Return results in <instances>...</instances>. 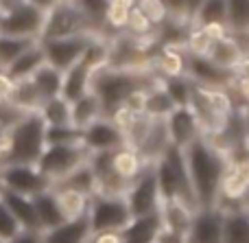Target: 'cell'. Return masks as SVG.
Segmentation results:
<instances>
[{"label":"cell","mask_w":249,"mask_h":243,"mask_svg":"<svg viewBox=\"0 0 249 243\" xmlns=\"http://www.w3.org/2000/svg\"><path fill=\"white\" fill-rule=\"evenodd\" d=\"M181 151H184L186 173H188L197 206L199 208L216 206L219 204V195H221V182H223V175L230 167L228 153L216 149L203 136L193 140Z\"/></svg>","instance_id":"6da1fadb"},{"label":"cell","mask_w":249,"mask_h":243,"mask_svg":"<svg viewBox=\"0 0 249 243\" xmlns=\"http://www.w3.org/2000/svg\"><path fill=\"white\" fill-rule=\"evenodd\" d=\"M0 165H35L46 147V123L39 112H24L0 136Z\"/></svg>","instance_id":"7a4b0ae2"},{"label":"cell","mask_w":249,"mask_h":243,"mask_svg":"<svg viewBox=\"0 0 249 243\" xmlns=\"http://www.w3.org/2000/svg\"><path fill=\"white\" fill-rule=\"evenodd\" d=\"M160 77L155 73H140V70H123V68H105L96 70L92 75L90 90L96 94L103 110L105 118H112V114L118 108H123L127 96L138 88H149L158 83Z\"/></svg>","instance_id":"3957f363"},{"label":"cell","mask_w":249,"mask_h":243,"mask_svg":"<svg viewBox=\"0 0 249 243\" xmlns=\"http://www.w3.org/2000/svg\"><path fill=\"white\" fill-rule=\"evenodd\" d=\"M153 171L162 200H179L193 210L199 208L193 187H190L188 173H186V162L181 149L168 145L166 151L153 162Z\"/></svg>","instance_id":"277c9868"},{"label":"cell","mask_w":249,"mask_h":243,"mask_svg":"<svg viewBox=\"0 0 249 243\" xmlns=\"http://www.w3.org/2000/svg\"><path fill=\"white\" fill-rule=\"evenodd\" d=\"M70 35H101V33L79 11V7L72 0H59L55 7H51L46 11L39 39L70 37Z\"/></svg>","instance_id":"5b68a950"},{"label":"cell","mask_w":249,"mask_h":243,"mask_svg":"<svg viewBox=\"0 0 249 243\" xmlns=\"http://www.w3.org/2000/svg\"><path fill=\"white\" fill-rule=\"evenodd\" d=\"M90 158V151L81 143L74 145H46L42 156L37 158V169L51 180L53 184L64 180L68 173H72L79 165Z\"/></svg>","instance_id":"8992f818"},{"label":"cell","mask_w":249,"mask_h":243,"mask_svg":"<svg viewBox=\"0 0 249 243\" xmlns=\"http://www.w3.org/2000/svg\"><path fill=\"white\" fill-rule=\"evenodd\" d=\"M131 219L124 195H103L94 193L88 206V224L92 232L123 230Z\"/></svg>","instance_id":"52a82bcc"},{"label":"cell","mask_w":249,"mask_h":243,"mask_svg":"<svg viewBox=\"0 0 249 243\" xmlns=\"http://www.w3.org/2000/svg\"><path fill=\"white\" fill-rule=\"evenodd\" d=\"M0 175L4 191L20 193L26 197H35L53 188V182L37 169V165H0Z\"/></svg>","instance_id":"ba28073f"},{"label":"cell","mask_w":249,"mask_h":243,"mask_svg":"<svg viewBox=\"0 0 249 243\" xmlns=\"http://www.w3.org/2000/svg\"><path fill=\"white\" fill-rule=\"evenodd\" d=\"M124 202L129 206L131 217H140V215H149L155 213L160 208V188H158V180H155V171L153 165H149L124 191Z\"/></svg>","instance_id":"9c48e42d"},{"label":"cell","mask_w":249,"mask_h":243,"mask_svg":"<svg viewBox=\"0 0 249 243\" xmlns=\"http://www.w3.org/2000/svg\"><path fill=\"white\" fill-rule=\"evenodd\" d=\"M44 18H46V11H42V9L33 7L29 2H20L16 9H11L9 13H4L0 18V33L26 37V39H37L39 42Z\"/></svg>","instance_id":"30bf717a"},{"label":"cell","mask_w":249,"mask_h":243,"mask_svg":"<svg viewBox=\"0 0 249 243\" xmlns=\"http://www.w3.org/2000/svg\"><path fill=\"white\" fill-rule=\"evenodd\" d=\"M94 35H70V37H55V39H39L44 51V59L46 64L55 66L57 70H68L81 59L83 51H86L88 42Z\"/></svg>","instance_id":"8fae6325"},{"label":"cell","mask_w":249,"mask_h":243,"mask_svg":"<svg viewBox=\"0 0 249 243\" xmlns=\"http://www.w3.org/2000/svg\"><path fill=\"white\" fill-rule=\"evenodd\" d=\"M186 77L193 83L203 88H228V90H232L236 75L232 70L219 68L206 55H190V53H186Z\"/></svg>","instance_id":"7c38bea8"},{"label":"cell","mask_w":249,"mask_h":243,"mask_svg":"<svg viewBox=\"0 0 249 243\" xmlns=\"http://www.w3.org/2000/svg\"><path fill=\"white\" fill-rule=\"evenodd\" d=\"M81 145L90 153L114 151L118 147H124V134L112 118L101 116L90 123L86 130H81Z\"/></svg>","instance_id":"4fadbf2b"},{"label":"cell","mask_w":249,"mask_h":243,"mask_svg":"<svg viewBox=\"0 0 249 243\" xmlns=\"http://www.w3.org/2000/svg\"><path fill=\"white\" fill-rule=\"evenodd\" d=\"M188 243H223V208L210 206V208H197L190 222Z\"/></svg>","instance_id":"5bb4252c"},{"label":"cell","mask_w":249,"mask_h":243,"mask_svg":"<svg viewBox=\"0 0 249 243\" xmlns=\"http://www.w3.org/2000/svg\"><path fill=\"white\" fill-rule=\"evenodd\" d=\"M164 127H166L168 143L177 149H186L193 140H197L199 136H201L199 121L188 105L173 110V112L164 118Z\"/></svg>","instance_id":"9a60e30c"},{"label":"cell","mask_w":249,"mask_h":243,"mask_svg":"<svg viewBox=\"0 0 249 243\" xmlns=\"http://www.w3.org/2000/svg\"><path fill=\"white\" fill-rule=\"evenodd\" d=\"M151 70L160 79L184 77L186 75V51L179 46H158L151 55Z\"/></svg>","instance_id":"2e32d148"},{"label":"cell","mask_w":249,"mask_h":243,"mask_svg":"<svg viewBox=\"0 0 249 243\" xmlns=\"http://www.w3.org/2000/svg\"><path fill=\"white\" fill-rule=\"evenodd\" d=\"M160 235H162V219L158 210L140 215V217H131L121 230L123 243H158Z\"/></svg>","instance_id":"e0dca14e"},{"label":"cell","mask_w":249,"mask_h":243,"mask_svg":"<svg viewBox=\"0 0 249 243\" xmlns=\"http://www.w3.org/2000/svg\"><path fill=\"white\" fill-rule=\"evenodd\" d=\"M149 165H153V162H146L138 149L127 147V145L112 151V171L124 184H131Z\"/></svg>","instance_id":"ac0fdd59"},{"label":"cell","mask_w":249,"mask_h":243,"mask_svg":"<svg viewBox=\"0 0 249 243\" xmlns=\"http://www.w3.org/2000/svg\"><path fill=\"white\" fill-rule=\"evenodd\" d=\"M90 224H88V215L77 219H66L53 230L42 232L44 243H86L90 237Z\"/></svg>","instance_id":"d6986e66"},{"label":"cell","mask_w":249,"mask_h":243,"mask_svg":"<svg viewBox=\"0 0 249 243\" xmlns=\"http://www.w3.org/2000/svg\"><path fill=\"white\" fill-rule=\"evenodd\" d=\"M208 59L212 61V64H216L219 68L223 70H236V66L241 64V59L245 55L241 53V48H238L236 39H234L232 33L223 35V37L214 39V42L210 44V48H208Z\"/></svg>","instance_id":"ffe728a7"},{"label":"cell","mask_w":249,"mask_h":243,"mask_svg":"<svg viewBox=\"0 0 249 243\" xmlns=\"http://www.w3.org/2000/svg\"><path fill=\"white\" fill-rule=\"evenodd\" d=\"M44 51H42V44L35 42L33 46H29L22 55H18L7 68L2 70L11 81H22V79H31V75L44 64Z\"/></svg>","instance_id":"44dd1931"},{"label":"cell","mask_w":249,"mask_h":243,"mask_svg":"<svg viewBox=\"0 0 249 243\" xmlns=\"http://www.w3.org/2000/svg\"><path fill=\"white\" fill-rule=\"evenodd\" d=\"M90 81H92V70L86 64L77 61L68 70H64V77H61V96L72 103V101H77L86 92H90Z\"/></svg>","instance_id":"7402d4cb"},{"label":"cell","mask_w":249,"mask_h":243,"mask_svg":"<svg viewBox=\"0 0 249 243\" xmlns=\"http://www.w3.org/2000/svg\"><path fill=\"white\" fill-rule=\"evenodd\" d=\"M0 197L7 204V208L11 210V215L16 217V222L20 224L22 230H39L33 197H26V195H20V193H11V191H2Z\"/></svg>","instance_id":"603a6c76"},{"label":"cell","mask_w":249,"mask_h":243,"mask_svg":"<svg viewBox=\"0 0 249 243\" xmlns=\"http://www.w3.org/2000/svg\"><path fill=\"white\" fill-rule=\"evenodd\" d=\"M33 204H35V215H37V226L42 232L53 230V228H57L59 224L66 222L64 213H61L59 204H57V197H55V193H53V188L35 195Z\"/></svg>","instance_id":"cb8c5ba5"},{"label":"cell","mask_w":249,"mask_h":243,"mask_svg":"<svg viewBox=\"0 0 249 243\" xmlns=\"http://www.w3.org/2000/svg\"><path fill=\"white\" fill-rule=\"evenodd\" d=\"M223 243H249V215L245 206L223 208Z\"/></svg>","instance_id":"d4e9b609"},{"label":"cell","mask_w":249,"mask_h":243,"mask_svg":"<svg viewBox=\"0 0 249 243\" xmlns=\"http://www.w3.org/2000/svg\"><path fill=\"white\" fill-rule=\"evenodd\" d=\"M101 116H103V110L92 90L70 103V125H74L77 130H86L90 123H94Z\"/></svg>","instance_id":"484cf974"},{"label":"cell","mask_w":249,"mask_h":243,"mask_svg":"<svg viewBox=\"0 0 249 243\" xmlns=\"http://www.w3.org/2000/svg\"><path fill=\"white\" fill-rule=\"evenodd\" d=\"M53 193H55L57 204H59L61 213H64V219H77L88 215V206H90L92 200L90 195H83V193L66 187H53Z\"/></svg>","instance_id":"4316f807"},{"label":"cell","mask_w":249,"mask_h":243,"mask_svg":"<svg viewBox=\"0 0 249 243\" xmlns=\"http://www.w3.org/2000/svg\"><path fill=\"white\" fill-rule=\"evenodd\" d=\"M61 77H64L61 70H57L55 66L44 61V64L31 75V81H33L35 90L39 92L42 101H46V99H53V96L61 94Z\"/></svg>","instance_id":"83f0119b"},{"label":"cell","mask_w":249,"mask_h":243,"mask_svg":"<svg viewBox=\"0 0 249 243\" xmlns=\"http://www.w3.org/2000/svg\"><path fill=\"white\" fill-rule=\"evenodd\" d=\"M9 103L16 110H20V112H37L44 101L39 96V92L35 90L33 81L31 79H22V81H13Z\"/></svg>","instance_id":"f1b7e54d"},{"label":"cell","mask_w":249,"mask_h":243,"mask_svg":"<svg viewBox=\"0 0 249 243\" xmlns=\"http://www.w3.org/2000/svg\"><path fill=\"white\" fill-rule=\"evenodd\" d=\"M208 24H228V4L225 0H203L195 16L190 18V26L201 29Z\"/></svg>","instance_id":"f546056e"},{"label":"cell","mask_w":249,"mask_h":243,"mask_svg":"<svg viewBox=\"0 0 249 243\" xmlns=\"http://www.w3.org/2000/svg\"><path fill=\"white\" fill-rule=\"evenodd\" d=\"M175 110V103L171 101V96L166 94V90L162 88V79L158 83L149 88L146 92V105H144V116L155 118V121H164L168 114Z\"/></svg>","instance_id":"4dcf8cb0"},{"label":"cell","mask_w":249,"mask_h":243,"mask_svg":"<svg viewBox=\"0 0 249 243\" xmlns=\"http://www.w3.org/2000/svg\"><path fill=\"white\" fill-rule=\"evenodd\" d=\"M53 187H66V188H72V191H79L83 195H94L96 193V178H94V171L92 167L88 165V160L83 165H79L72 173H68L64 180L55 182Z\"/></svg>","instance_id":"1f68e13d"},{"label":"cell","mask_w":249,"mask_h":243,"mask_svg":"<svg viewBox=\"0 0 249 243\" xmlns=\"http://www.w3.org/2000/svg\"><path fill=\"white\" fill-rule=\"evenodd\" d=\"M39 116L46 123V127H55V125H70V101H66L64 96H53L46 99L39 105Z\"/></svg>","instance_id":"d6a6232c"},{"label":"cell","mask_w":249,"mask_h":243,"mask_svg":"<svg viewBox=\"0 0 249 243\" xmlns=\"http://www.w3.org/2000/svg\"><path fill=\"white\" fill-rule=\"evenodd\" d=\"M37 39H26V37H16V35H7V33H0V68H7L18 55L26 51L29 46Z\"/></svg>","instance_id":"836d02e7"},{"label":"cell","mask_w":249,"mask_h":243,"mask_svg":"<svg viewBox=\"0 0 249 243\" xmlns=\"http://www.w3.org/2000/svg\"><path fill=\"white\" fill-rule=\"evenodd\" d=\"M162 88L166 90V94L171 96V101L175 103V108H186L190 105V96H193V81L188 77H171L162 79Z\"/></svg>","instance_id":"e575fe53"},{"label":"cell","mask_w":249,"mask_h":243,"mask_svg":"<svg viewBox=\"0 0 249 243\" xmlns=\"http://www.w3.org/2000/svg\"><path fill=\"white\" fill-rule=\"evenodd\" d=\"M72 2L77 4L79 11H81L83 16H86L88 20L94 24V29L99 31L103 37H107L103 22H105V13H107L109 2H112V0H72Z\"/></svg>","instance_id":"d590c367"},{"label":"cell","mask_w":249,"mask_h":243,"mask_svg":"<svg viewBox=\"0 0 249 243\" xmlns=\"http://www.w3.org/2000/svg\"><path fill=\"white\" fill-rule=\"evenodd\" d=\"M228 4V29L230 33L249 29V0H225Z\"/></svg>","instance_id":"8d00e7d4"},{"label":"cell","mask_w":249,"mask_h":243,"mask_svg":"<svg viewBox=\"0 0 249 243\" xmlns=\"http://www.w3.org/2000/svg\"><path fill=\"white\" fill-rule=\"evenodd\" d=\"M123 33H129L133 37H140V39H153L155 35V26L146 20V16L140 11L138 7L129 9V18H127V26H124Z\"/></svg>","instance_id":"74e56055"},{"label":"cell","mask_w":249,"mask_h":243,"mask_svg":"<svg viewBox=\"0 0 249 243\" xmlns=\"http://www.w3.org/2000/svg\"><path fill=\"white\" fill-rule=\"evenodd\" d=\"M214 39L208 35L206 29H195L190 26L188 33H186V39H184V51L190 53V55H208V48Z\"/></svg>","instance_id":"f35d334b"},{"label":"cell","mask_w":249,"mask_h":243,"mask_svg":"<svg viewBox=\"0 0 249 243\" xmlns=\"http://www.w3.org/2000/svg\"><path fill=\"white\" fill-rule=\"evenodd\" d=\"M81 143V130L74 125L46 127V145H74Z\"/></svg>","instance_id":"ab89813d"},{"label":"cell","mask_w":249,"mask_h":243,"mask_svg":"<svg viewBox=\"0 0 249 243\" xmlns=\"http://www.w3.org/2000/svg\"><path fill=\"white\" fill-rule=\"evenodd\" d=\"M136 7L144 13L146 20H149L155 29L162 26L164 22L171 18L168 16V11H166V7L162 4V0H136Z\"/></svg>","instance_id":"60d3db41"},{"label":"cell","mask_w":249,"mask_h":243,"mask_svg":"<svg viewBox=\"0 0 249 243\" xmlns=\"http://www.w3.org/2000/svg\"><path fill=\"white\" fill-rule=\"evenodd\" d=\"M20 230H22L20 224L16 222V217L11 215V210L7 208V204H4L2 197H0V239L9 241V239H13Z\"/></svg>","instance_id":"b9f144b4"},{"label":"cell","mask_w":249,"mask_h":243,"mask_svg":"<svg viewBox=\"0 0 249 243\" xmlns=\"http://www.w3.org/2000/svg\"><path fill=\"white\" fill-rule=\"evenodd\" d=\"M162 4L166 7L168 16H171L173 20H181V22L188 24V16H186V0H162Z\"/></svg>","instance_id":"7bdbcfd3"},{"label":"cell","mask_w":249,"mask_h":243,"mask_svg":"<svg viewBox=\"0 0 249 243\" xmlns=\"http://www.w3.org/2000/svg\"><path fill=\"white\" fill-rule=\"evenodd\" d=\"M86 243H123L121 230H103V232H90Z\"/></svg>","instance_id":"ee69618b"},{"label":"cell","mask_w":249,"mask_h":243,"mask_svg":"<svg viewBox=\"0 0 249 243\" xmlns=\"http://www.w3.org/2000/svg\"><path fill=\"white\" fill-rule=\"evenodd\" d=\"M7 243H44V239H42V232L39 230H20Z\"/></svg>","instance_id":"f6af8a7d"},{"label":"cell","mask_w":249,"mask_h":243,"mask_svg":"<svg viewBox=\"0 0 249 243\" xmlns=\"http://www.w3.org/2000/svg\"><path fill=\"white\" fill-rule=\"evenodd\" d=\"M11 88H13V81L7 77L4 73H0V108L4 103H9V94H11Z\"/></svg>","instance_id":"bcb514c9"},{"label":"cell","mask_w":249,"mask_h":243,"mask_svg":"<svg viewBox=\"0 0 249 243\" xmlns=\"http://www.w3.org/2000/svg\"><path fill=\"white\" fill-rule=\"evenodd\" d=\"M234 75H236V77H241V79H249V55L241 59V64L236 66Z\"/></svg>","instance_id":"7dc6e473"},{"label":"cell","mask_w":249,"mask_h":243,"mask_svg":"<svg viewBox=\"0 0 249 243\" xmlns=\"http://www.w3.org/2000/svg\"><path fill=\"white\" fill-rule=\"evenodd\" d=\"M24 2H29V4H33V7H37V9H42V11H48L51 7H55L59 0H24Z\"/></svg>","instance_id":"c3c4849f"},{"label":"cell","mask_w":249,"mask_h":243,"mask_svg":"<svg viewBox=\"0 0 249 243\" xmlns=\"http://www.w3.org/2000/svg\"><path fill=\"white\" fill-rule=\"evenodd\" d=\"M20 2H24V0H0V16L9 13L11 9H16Z\"/></svg>","instance_id":"681fc988"},{"label":"cell","mask_w":249,"mask_h":243,"mask_svg":"<svg viewBox=\"0 0 249 243\" xmlns=\"http://www.w3.org/2000/svg\"><path fill=\"white\" fill-rule=\"evenodd\" d=\"M203 0H186V16H188V24H190V18L195 16V11L199 9V4H201Z\"/></svg>","instance_id":"f907efd6"},{"label":"cell","mask_w":249,"mask_h":243,"mask_svg":"<svg viewBox=\"0 0 249 243\" xmlns=\"http://www.w3.org/2000/svg\"><path fill=\"white\" fill-rule=\"evenodd\" d=\"M2 191H4L2 188V175H0V195H2Z\"/></svg>","instance_id":"816d5d0a"},{"label":"cell","mask_w":249,"mask_h":243,"mask_svg":"<svg viewBox=\"0 0 249 243\" xmlns=\"http://www.w3.org/2000/svg\"><path fill=\"white\" fill-rule=\"evenodd\" d=\"M245 210H247V215H249V197H247V202H245Z\"/></svg>","instance_id":"f5cc1de1"},{"label":"cell","mask_w":249,"mask_h":243,"mask_svg":"<svg viewBox=\"0 0 249 243\" xmlns=\"http://www.w3.org/2000/svg\"><path fill=\"white\" fill-rule=\"evenodd\" d=\"M177 243H188V241H186V239H181V241H177Z\"/></svg>","instance_id":"db71d44e"},{"label":"cell","mask_w":249,"mask_h":243,"mask_svg":"<svg viewBox=\"0 0 249 243\" xmlns=\"http://www.w3.org/2000/svg\"><path fill=\"white\" fill-rule=\"evenodd\" d=\"M0 153H2V145H0Z\"/></svg>","instance_id":"11a10c76"},{"label":"cell","mask_w":249,"mask_h":243,"mask_svg":"<svg viewBox=\"0 0 249 243\" xmlns=\"http://www.w3.org/2000/svg\"><path fill=\"white\" fill-rule=\"evenodd\" d=\"M0 243H7V241H2V239H0Z\"/></svg>","instance_id":"9f6ffc18"},{"label":"cell","mask_w":249,"mask_h":243,"mask_svg":"<svg viewBox=\"0 0 249 243\" xmlns=\"http://www.w3.org/2000/svg\"><path fill=\"white\" fill-rule=\"evenodd\" d=\"M0 73H2V68H0Z\"/></svg>","instance_id":"6f0895ef"},{"label":"cell","mask_w":249,"mask_h":243,"mask_svg":"<svg viewBox=\"0 0 249 243\" xmlns=\"http://www.w3.org/2000/svg\"><path fill=\"white\" fill-rule=\"evenodd\" d=\"M0 18H2V16H0Z\"/></svg>","instance_id":"680465c9"},{"label":"cell","mask_w":249,"mask_h":243,"mask_svg":"<svg viewBox=\"0 0 249 243\" xmlns=\"http://www.w3.org/2000/svg\"><path fill=\"white\" fill-rule=\"evenodd\" d=\"M247 31H249V29H247Z\"/></svg>","instance_id":"91938a15"}]
</instances>
